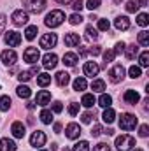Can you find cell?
<instances>
[{
    "label": "cell",
    "instance_id": "cell-1",
    "mask_svg": "<svg viewBox=\"0 0 149 151\" xmlns=\"http://www.w3.org/2000/svg\"><path fill=\"white\" fill-rule=\"evenodd\" d=\"M65 21V12L63 11H51L47 16H46V19H44V23L49 27V28H56V27H60L62 23Z\"/></svg>",
    "mask_w": 149,
    "mask_h": 151
},
{
    "label": "cell",
    "instance_id": "cell-2",
    "mask_svg": "<svg viewBox=\"0 0 149 151\" xmlns=\"http://www.w3.org/2000/svg\"><path fill=\"white\" fill-rule=\"evenodd\" d=\"M116 148H117V151H130L132 148H135V139L128 134H123V135L116 137Z\"/></svg>",
    "mask_w": 149,
    "mask_h": 151
},
{
    "label": "cell",
    "instance_id": "cell-3",
    "mask_svg": "<svg viewBox=\"0 0 149 151\" xmlns=\"http://www.w3.org/2000/svg\"><path fill=\"white\" fill-rule=\"evenodd\" d=\"M137 127V118L130 113H123L119 118V128L121 130H133Z\"/></svg>",
    "mask_w": 149,
    "mask_h": 151
},
{
    "label": "cell",
    "instance_id": "cell-4",
    "mask_svg": "<svg viewBox=\"0 0 149 151\" xmlns=\"http://www.w3.org/2000/svg\"><path fill=\"white\" fill-rule=\"evenodd\" d=\"M25 7L28 12L39 14L46 9V0H25Z\"/></svg>",
    "mask_w": 149,
    "mask_h": 151
},
{
    "label": "cell",
    "instance_id": "cell-5",
    "mask_svg": "<svg viewBox=\"0 0 149 151\" xmlns=\"http://www.w3.org/2000/svg\"><path fill=\"white\" fill-rule=\"evenodd\" d=\"M5 35V44L9 46V47H16V46H19L21 44V34H18L16 30H7V32H4Z\"/></svg>",
    "mask_w": 149,
    "mask_h": 151
},
{
    "label": "cell",
    "instance_id": "cell-6",
    "mask_svg": "<svg viewBox=\"0 0 149 151\" xmlns=\"http://www.w3.org/2000/svg\"><path fill=\"white\" fill-rule=\"evenodd\" d=\"M11 19H12V23H14L16 27H23V25H27V23H28V12H27V11H23V9H18V11H14V12H12Z\"/></svg>",
    "mask_w": 149,
    "mask_h": 151
},
{
    "label": "cell",
    "instance_id": "cell-7",
    "mask_svg": "<svg viewBox=\"0 0 149 151\" xmlns=\"http://www.w3.org/2000/svg\"><path fill=\"white\" fill-rule=\"evenodd\" d=\"M125 79V69L123 65H114L109 70V81L111 83H121Z\"/></svg>",
    "mask_w": 149,
    "mask_h": 151
},
{
    "label": "cell",
    "instance_id": "cell-8",
    "mask_svg": "<svg viewBox=\"0 0 149 151\" xmlns=\"http://www.w3.org/2000/svg\"><path fill=\"white\" fill-rule=\"evenodd\" d=\"M39 58H40V55H39V49L37 47H27L25 49V53H23V60L27 62V63H37Z\"/></svg>",
    "mask_w": 149,
    "mask_h": 151
},
{
    "label": "cell",
    "instance_id": "cell-9",
    "mask_svg": "<svg viewBox=\"0 0 149 151\" xmlns=\"http://www.w3.org/2000/svg\"><path fill=\"white\" fill-rule=\"evenodd\" d=\"M56 42H58L56 34H44V35L40 37V47H44V49H51V47L56 46Z\"/></svg>",
    "mask_w": 149,
    "mask_h": 151
},
{
    "label": "cell",
    "instance_id": "cell-10",
    "mask_svg": "<svg viewBox=\"0 0 149 151\" xmlns=\"http://www.w3.org/2000/svg\"><path fill=\"white\" fill-rule=\"evenodd\" d=\"M0 58H2V63H4V65L11 67V65H14V63H16L18 55H16V51H12V49H5V51H2Z\"/></svg>",
    "mask_w": 149,
    "mask_h": 151
},
{
    "label": "cell",
    "instance_id": "cell-11",
    "mask_svg": "<svg viewBox=\"0 0 149 151\" xmlns=\"http://www.w3.org/2000/svg\"><path fill=\"white\" fill-rule=\"evenodd\" d=\"M56 65H58V56L54 53H46L42 58V67L49 70V69H54Z\"/></svg>",
    "mask_w": 149,
    "mask_h": 151
},
{
    "label": "cell",
    "instance_id": "cell-12",
    "mask_svg": "<svg viewBox=\"0 0 149 151\" xmlns=\"http://www.w3.org/2000/svg\"><path fill=\"white\" fill-rule=\"evenodd\" d=\"M82 70H84V76L95 77V76H98V72H100V65L95 63V62H86L84 67H82Z\"/></svg>",
    "mask_w": 149,
    "mask_h": 151
},
{
    "label": "cell",
    "instance_id": "cell-13",
    "mask_svg": "<svg viewBox=\"0 0 149 151\" xmlns=\"http://www.w3.org/2000/svg\"><path fill=\"white\" fill-rule=\"evenodd\" d=\"M30 144H32L34 148H40V146H44V144H46V134L40 132V130L34 132L32 137H30Z\"/></svg>",
    "mask_w": 149,
    "mask_h": 151
},
{
    "label": "cell",
    "instance_id": "cell-14",
    "mask_svg": "<svg viewBox=\"0 0 149 151\" xmlns=\"http://www.w3.org/2000/svg\"><path fill=\"white\" fill-rule=\"evenodd\" d=\"M11 132H12V135H14L16 139H23L25 134H27V128H25V125H23L21 121H14L12 127H11Z\"/></svg>",
    "mask_w": 149,
    "mask_h": 151
},
{
    "label": "cell",
    "instance_id": "cell-15",
    "mask_svg": "<svg viewBox=\"0 0 149 151\" xmlns=\"http://www.w3.org/2000/svg\"><path fill=\"white\" fill-rule=\"evenodd\" d=\"M65 135H67L69 139H77V137L81 135V127H79L77 123H69V125L65 127Z\"/></svg>",
    "mask_w": 149,
    "mask_h": 151
},
{
    "label": "cell",
    "instance_id": "cell-16",
    "mask_svg": "<svg viewBox=\"0 0 149 151\" xmlns=\"http://www.w3.org/2000/svg\"><path fill=\"white\" fill-rule=\"evenodd\" d=\"M123 99H125V102H126V104L135 106V104L140 100V95H139L135 90H126V91H125V95H123Z\"/></svg>",
    "mask_w": 149,
    "mask_h": 151
},
{
    "label": "cell",
    "instance_id": "cell-17",
    "mask_svg": "<svg viewBox=\"0 0 149 151\" xmlns=\"http://www.w3.org/2000/svg\"><path fill=\"white\" fill-rule=\"evenodd\" d=\"M49 102H51V93L47 90L39 91L37 97H35V104H39V106H47Z\"/></svg>",
    "mask_w": 149,
    "mask_h": 151
},
{
    "label": "cell",
    "instance_id": "cell-18",
    "mask_svg": "<svg viewBox=\"0 0 149 151\" xmlns=\"http://www.w3.org/2000/svg\"><path fill=\"white\" fill-rule=\"evenodd\" d=\"M114 27H116L117 30H128V28H130V19H128L126 16H117V18L114 19Z\"/></svg>",
    "mask_w": 149,
    "mask_h": 151
},
{
    "label": "cell",
    "instance_id": "cell-19",
    "mask_svg": "<svg viewBox=\"0 0 149 151\" xmlns=\"http://www.w3.org/2000/svg\"><path fill=\"white\" fill-rule=\"evenodd\" d=\"M79 44H81L79 34H67V35H65V46H67V47H75V46H79Z\"/></svg>",
    "mask_w": 149,
    "mask_h": 151
},
{
    "label": "cell",
    "instance_id": "cell-20",
    "mask_svg": "<svg viewBox=\"0 0 149 151\" xmlns=\"http://www.w3.org/2000/svg\"><path fill=\"white\" fill-rule=\"evenodd\" d=\"M0 151H16V142L9 137H4L0 141Z\"/></svg>",
    "mask_w": 149,
    "mask_h": 151
},
{
    "label": "cell",
    "instance_id": "cell-21",
    "mask_svg": "<svg viewBox=\"0 0 149 151\" xmlns=\"http://www.w3.org/2000/svg\"><path fill=\"white\" fill-rule=\"evenodd\" d=\"M37 72H39L37 67H34V69H30V70H21L19 76H18V79H19L21 83H27V81H30V79H32V76L37 74Z\"/></svg>",
    "mask_w": 149,
    "mask_h": 151
},
{
    "label": "cell",
    "instance_id": "cell-22",
    "mask_svg": "<svg viewBox=\"0 0 149 151\" xmlns=\"http://www.w3.org/2000/svg\"><path fill=\"white\" fill-rule=\"evenodd\" d=\"M125 55H126V58H128V60H133V58L139 55V46H135V44L125 46Z\"/></svg>",
    "mask_w": 149,
    "mask_h": 151
},
{
    "label": "cell",
    "instance_id": "cell-23",
    "mask_svg": "<svg viewBox=\"0 0 149 151\" xmlns=\"http://www.w3.org/2000/svg\"><path fill=\"white\" fill-rule=\"evenodd\" d=\"M54 81H56L58 86H67L69 81H70V76L67 74V72H58V74L54 76Z\"/></svg>",
    "mask_w": 149,
    "mask_h": 151
},
{
    "label": "cell",
    "instance_id": "cell-24",
    "mask_svg": "<svg viewBox=\"0 0 149 151\" xmlns=\"http://www.w3.org/2000/svg\"><path fill=\"white\" fill-rule=\"evenodd\" d=\"M16 93H18V97H21V99H28V97L32 95V90H30L27 84H19V86L16 88Z\"/></svg>",
    "mask_w": 149,
    "mask_h": 151
},
{
    "label": "cell",
    "instance_id": "cell-25",
    "mask_svg": "<svg viewBox=\"0 0 149 151\" xmlns=\"http://www.w3.org/2000/svg\"><path fill=\"white\" fill-rule=\"evenodd\" d=\"M63 63L67 67H74L75 63H77V55L75 53H65L63 55Z\"/></svg>",
    "mask_w": 149,
    "mask_h": 151
},
{
    "label": "cell",
    "instance_id": "cell-26",
    "mask_svg": "<svg viewBox=\"0 0 149 151\" xmlns=\"http://www.w3.org/2000/svg\"><path fill=\"white\" fill-rule=\"evenodd\" d=\"M111 104H112V97L107 95V93H102L100 99H98V106L105 109V107H111Z\"/></svg>",
    "mask_w": 149,
    "mask_h": 151
},
{
    "label": "cell",
    "instance_id": "cell-27",
    "mask_svg": "<svg viewBox=\"0 0 149 151\" xmlns=\"http://www.w3.org/2000/svg\"><path fill=\"white\" fill-rule=\"evenodd\" d=\"M102 119H104L105 123H112V121L116 119V113H114V109L105 107V111H104V114H102Z\"/></svg>",
    "mask_w": 149,
    "mask_h": 151
},
{
    "label": "cell",
    "instance_id": "cell-28",
    "mask_svg": "<svg viewBox=\"0 0 149 151\" xmlns=\"http://www.w3.org/2000/svg\"><path fill=\"white\" fill-rule=\"evenodd\" d=\"M49 83H51V76H49V74L42 72V74H39V76H37V84H39V86L46 88V86H47Z\"/></svg>",
    "mask_w": 149,
    "mask_h": 151
},
{
    "label": "cell",
    "instance_id": "cell-29",
    "mask_svg": "<svg viewBox=\"0 0 149 151\" xmlns=\"http://www.w3.org/2000/svg\"><path fill=\"white\" fill-rule=\"evenodd\" d=\"M97 100H95V97H93V93H86V95H82V100H81V104L84 106V107H93V104H95Z\"/></svg>",
    "mask_w": 149,
    "mask_h": 151
},
{
    "label": "cell",
    "instance_id": "cell-30",
    "mask_svg": "<svg viewBox=\"0 0 149 151\" xmlns=\"http://www.w3.org/2000/svg\"><path fill=\"white\" fill-rule=\"evenodd\" d=\"M40 121H42L44 125H49V123L53 121V113H51L49 109H42V111H40Z\"/></svg>",
    "mask_w": 149,
    "mask_h": 151
},
{
    "label": "cell",
    "instance_id": "cell-31",
    "mask_svg": "<svg viewBox=\"0 0 149 151\" xmlns=\"http://www.w3.org/2000/svg\"><path fill=\"white\" fill-rule=\"evenodd\" d=\"M86 86H88V83H86L84 77H77V79L74 81V90L75 91H84Z\"/></svg>",
    "mask_w": 149,
    "mask_h": 151
},
{
    "label": "cell",
    "instance_id": "cell-32",
    "mask_svg": "<svg viewBox=\"0 0 149 151\" xmlns=\"http://www.w3.org/2000/svg\"><path fill=\"white\" fill-rule=\"evenodd\" d=\"M91 90H93V91H98V93H104V90H105V83H104L102 79H95V81L91 83Z\"/></svg>",
    "mask_w": 149,
    "mask_h": 151
},
{
    "label": "cell",
    "instance_id": "cell-33",
    "mask_svg": "<svg viewBox=\"0 0 149 151\" xmlns=\"http://www.w3.org/2000/svg\"><path fill=\"white\" fill-rule=\"evenodd\" d=\"M11 97L9 95H2L0 97V111H9V107H11Z\"/></svg>",
    "mask_w": 149,
    "mask_h": 151
},
{
    "label": "cell",
    "instance_id": "cell-34",
    "mask_svg": "<svg viewBox=\"0 0 149 151\" xmlns=\"http://www.w3.org/2000/svg\"><path fill=\"white\" fill-rule=\"evenodd\" d=\"M139 44L140 46H149V32L148 30H142V32H139Z\"/></svg>",
    "mask_w": 149,
    "mask_h": 151
},
{
    "label": "cell",
    "instance_id": "cell-35",
    "mask_svg": "<svg viewBox=\"0 0 149 151\" xmlns=\"http://www.w3.org/2000/svg\"><path fill=\"white\" fill-rule=\"evenodd\" d=\"M37 35V27H27V30H25V39H28V40H34Z\"/></svg>",
    "mask_w": 149,
    "mask_h": 151
},
{
    "label": "cell",
    "instance_id": "cell-36",
    "mask_svg": "<svg viewBox=\"0 0 149 151\" xmlns=\"http://www.w3.org/2000/svg\"><path fill=\"white\" fill-rule=\"evenodd\" d=\"M86 37L90 39V40H97V39H98V30H97V28H93L91 25H90V27H86Z\"/></svg>",
    "mask_w": 149,
    "mask_h": 151
},
{
    "label": "cell",
    "instance_id": "cell-37",
    "mask_svg": "<svg viewBox=\"0 0 149 151\" xmlns=\"http://www.w3.org/2000/svg\"><path fill=\"white\" fill-rule=\"evenodd\" d=\"M128 74H130V77L137 79V77H140V76H142V69H140L139 65H132V67L128 69Z\"/></svg>",
    "mask_w": 149,
    "mask_h": 151
},
{
    "label": "cell",
    "instance_id": "cell-38",
    "mask_svg": "<svg viewBox=\"0 0 149 151\" xmlns=\"http://www.w3.org/2000/svg\"><path fill=\"white\" fill-rule=\"evenodd\" d=\"M72 151H90V144H88V141H79V142H75Z\"/></svg>",
    "mask_w": 149,
    "mask_h": 151
},
{
    "label": "cell",
    "instance_id": "cell-39",
    "mask_svg": "<svg viewBox=\"0 0 149 151\" xmlns=\"http://www.w3.org/2000/svg\"><path fill=\"white\" fill-rule=\"evenodd\" d=\"M149 65V51H144L140 56H139V67H148Z\"/></svg>",
    "mask_w": 149,
    "mask_h": 151
},
{
    "label": "cell",
    "instance_id": "cell-40",
    "mask_svg": "<svg viewBox=\"0 0 149 151\" xmlns=\"http://www.w3.org/2000/svg\"><path fill=\"white\" fill-rule=\"evenodd\" d=\"M149 23V16L146 12H140L139 16H137V25H140V27H148Z\"/></svg>",
    "mask_w": 149,
    "mask_h": 151
},
{
    "label": "cell",
    "instance_id": "cell-41",
    "mask_svg": "<svg viewBox=\"0 0 149 151\" xmlns=\"http://www.w3.org/2000/svg\"><path fill=\"white\" fill-rule=\"evenodd\" d=\"M114 58H116L114 49H107V51H104V62H105V65H107L109 62H114Z\"/></svg>",
    "mask_w": 149,
    "mask_h": 151
},
{
    "label": "cell",
    "instance_id": "cell-42",
    "mask_svg": "<svg viewBox=\"0 0 149 151\" xmlns=\"http://www.w3.org/2000/svg\"><path fill=\"white\" fill-rule=\"evenodd\" d=\"M111 28V23L107 21V19H98V30H102V32H107Z\"/></svg>",
    "mask_w": 149,
    "mask_h": 151
},
{
    "label": "cell",
    "instance_id": "cell-43",
    "mask_svg": "<svg viewBox=\"0 0 149 151\" xmlns=\"http://www.w3.org/2000/svg\"><path fill=\"white\" fill-rule=\"evenodd\" d=\"M82 19H84V18H82L81 14H77V12H75V14H72V16L69 18L70 25H79V23H82Z\"/></svg>",
    "mask_w": 149,
    "mask_h": 151
},
{
    "label": "cell",
    "instance_id": "cell-44",
    "mask_svg": "<svg viewBox=\"0 0 149 151\" xmlns=\"http://www.w3.org/2000/svg\"><path fill=\"white\" fill-rule=\"evenodd\" d=\"M100 2H102V0H88V2H86V7H88L90 11H95V9L100 7Z\"/></svg>",
    "mask_w": 149,
    "mask_h": 151
},
{
    "label": "cell",
    "instance_id": "cell-45",
    "mask_svg": "<svg viewBox=\"0 0 149 151\" xmlns=\"http://www.w3.org/2000/svg\"><path fill=\"white\" fill-rule=\"evenodd\" d=\"M137 9H139V5H137V2H135V0L126 2V12H135Z\"/></svg>",
    "mask_w": 149,
    "mask_h": 151
},
{
    "label": "cell",
    "instance_id": "cell-46",
    "mask_svg": "<svg viewBox=\"0 0 149 151\" xmlns=\"http://www.w3.org/2000/svg\"><path fill=\"white\" fill-rule=\"evenodd\" d=\"M77 113H79V104L72 102V104L69 106V114H70V116H77Z\"/></svg>",
    "mask_w": 149,
    "mask_h": 151
},
{
    "label": "cell",
    "instance_id": "cell-47",
    "mask_svg": "<svg viewBox=\"0 0 149 151\" xmlns=\"http://www.w3.org/2000/svg\"><path fill=\"white\" fill-rule=\"evenodd\" d=\"M93 151H111V148H109V144L100 142V144H97V146L93 148Z\"/></svg>",
    "mask_w": 149,
    "mask_h": 151
},
{
    "label": "cell",
    "instance_id": "cell-48",
    "mask_svg": "<svg viewBox=\"0 0 149 151\" xmlns=\"http://www.w3.org/2000/svg\"><path fill=\"white\" fill-rule=\"evenodd\" d=\"M139 135H140V137H148L149 135V127L148 125H140V128H139Z\"/></svg>",
    "mask_w": 149,
    "mask_h": 151
},
{
    "label": "cell",
    "instance_id": "cell-49",
    "mask_svg": "<svg viewBox=\"0 0 149 151\" xmlns=\"http://www.w3.org/2000/svg\"><path fill=\"white\" fill-rule=\"evenodd\" d=\"M62 111H63V106H62V102H58V100H56V102H53V111H51V113H62Z\"/></svg>",
    "mask_w": 149,
    "mask_h": 151
},
{
    "label": "cell",
    "instance_id": "cell-50",
    "mask_svg": "<svg viewBox=\"0 0 149 151\" xmlns=\"http://www.w3.org/2000/svg\"><path fill=\"white\" fill-rule=\"evenodd\" d=\"M125 46H126L125 42H117V44H116V49H114V53H116V55H121V53H125Z\"/></svg>",
    "mask_w": 149,
    "mask_h": 151
},
{
    "label": "cell",
    "instance_id": "cell-51",
    "mask_svg": "<svg viewBox=\"0 0 149 151\" xmlns=\"http://www.w3.org/2000/svg\"><path fill=\"white\" fill-rule=\"evenodd\" d=\"M102 134V127L100 125H93V128H91V135L93 137H98Z\"/></svg>",
    "mask_w": 149,
    "mask_h": 151
},
{
    "label": "cell",
    "instance_id": "cell-52",
    "mask_svg": "<svg viewBox=\"0 0 149 151\" xmlns=\"http://www.w3.org/2000/svg\"><path fill=\"white\" fill-rule=\"evenodd\" d=\"M91 118H93L91 113H84L81 116V121H82V123H91Z\"/></svg>",
    "mask_w": 149,
    "mask_h": 151
},
{
    "label": "cell",
    "instance_id": "cell-53",
    "mask_svg": "<svg viewBox=\"0 0 149 151\" xmlns=\"http://www.w3.org/2000/svg\"><path fill=\"white\" fill-rule=\"evenodd\" d=\"M72 7H74V11H81V9L84 7V4H82V0H74Z\"/></svg>",
    "mask_w": 149,
    "mask_h": 151
},
{
    "label": "cell",
    "instance_id": "cell-54",
    "mask_svg": "<svg viewBox=\"0 0 149 151\" xmlns=\"http://www.w3.org/2000/svg\"><path fill=\"white\" fill-rule=\"evenodd\" d=\"M90 53H91L93 56H97V55H100V47H98V46H93V47H90Z\"/></svg>",
    "mask_w": 149,
    "mask_h": 151
},
{
    "label": "cell",
    "instance_id": "cell-55",
    "mask_svg": "<svg viewBox=\"0 0 149 151\" xmlns=\"http://www.w3.org/2000/svg\"><path fill=\"white\" fill-rule=\"evenodd\" d=\"M4 28H5V18L2 16V18H0V34L4 32Z\"/></svg>",
    "mask_w": 149,
    "mask_h": 151
},
{
    "label": "cell",
    "instance_id": "cell-56",
    "mask_svg": "<svg viewBox=\"0 0 149 151\" xmlns=\"http://www.w3.org/2000/svg\"><path fill=\"white\" fill-rule=\"evenodd\" d=\"M79 55H81V56H86V55H88V49H86V47H81V49H79Z\"/></svg>",
    "mask_w": 149,
    "mask_h": 151
},
{
    "label": "cell",
    "instance_id": "cell-57",
    "mask_svg": "<svg viewBox=\"0 0 149 151\" xmlns=\"http://www.w3.org/2000/svg\"><path fill=\"white\" fill-rule=\"evenodd\" d=\"M54 132H56V134L62 132V125H60V123H54Z\"/></svg>",
    "mask_w": 149,
    "mask_h": 151
},
{
    "label": "cell",
    "instance_id": "cell-58",
    "mask_svg": "<svg viewBox=\"0 0 149 151\" xmlns=\"http://www.w3.org/2000/svg\"><path fill=\"white\" fill-rule=\"evenodd\" d=\"M54 2H58V4H62V5H69L72 0H54Z\"/></svg>",
    "mask_w": 149,
    "mask_h": 151
},
{
    "label": "cell",
    "instance_id": "cell-59",
    "mask_svg": "<svg viewBox=\"0 0 149 151\" xmlns=\"http://www.w3.org/2000/svg\"><path fill=\"white\" fill-rule=\"evenodd\" d=\"M146 4H148V0H139V2H137V5H139V7H144Z\"/></svg>",
    "mask_w": 149,
    "mask_h": 151
},
{
    "label": "cell",
    "instance_id": "cell-60",
    "mask_svg": "<svg viewBox=\"0 0 149 151\" xmlns=\"http://www.w3.org/2000/svg\"><path fill=\"white\" fill-rule=\"evenodd\" d=\"M27 107H28V109H34V107H35V102H28Z\"/></svg>",
    "mask_w": 149,
    "mask_h": 151
},
{
    "label": "cell",
    "instance_id": "cell-61",
    "mask_svg": "<svg viewBox=\"0 0 149 151\" xmlns=\"http://www.w3.org/2000/svg\"><path fill=\"white\" fill-rule=\"evenodd\" d=\"M130 151H144V150H140V148H132Z\"/></svg>",
    "mask_w": 149,
    "mask_h": 151
},
{
    "label": "cell",
    "instance_id": "cell-62",
    "mask_svg": "<svg viewBox=\"0 0 149 151\" xmlns=\"http://www.w3.org/2000/svg\"><path fill=\"white\" fill-rule=\"evenodd\" d=\"M119 2H121V0H116V4H119Z\"/></svg>",
    "mask_w": 149,
    "mask_h": 151
},
{
    "label": "cell",
    "instance_id": "cell-63",
    "mask_svg": "<svg viewBox=\"0 0 149 151\" xmlns=\"http://www.w3.org/2000/svg\"><path fill=\"white\" fill-rule=\"evenodd\" d=\"M63 151H70V150H63Z\"/></svg>",
    "mask_w": 149,
    "mask_h": 151
},
{
    "label": "cell",
    "instance_id": "cell-64",
    "mask_svg": "<svg viewBox=\"0 0 149 151\" xmlns=\"http://www.w3.org/2000/svg\"><path fill=\"white\" fill-rule=\"evenodd\" d=\"M40 151H46V150H40Z\"/></svg>",
    "mask_w": 149,
    "mask_h": 151
}]
</instances>
